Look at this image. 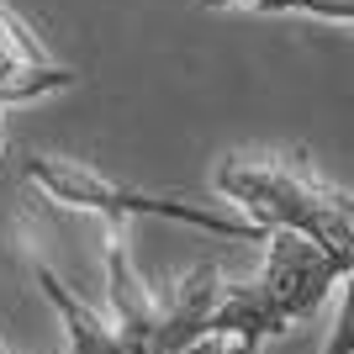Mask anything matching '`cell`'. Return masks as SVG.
I'll list each match as a JSON object with an SVG mask.
<instances>
[{
    "instance_id": "obj_1",
    "label": "cell",
    "mask_w": 354,
    "mask_h": 354,
    "mask_svg": "<svg viewBox=\"0 0 354 354\" xmlns=\"http://www.w3.org/2000/svg\"><path fill=\"white\" fill-rule=\"evenodd\" d=\"M27 265L69 328V354H207V312L222 296L217 265H196L180 286H169L164 296H148L133 270L122 222H106L111 317H101L85 296H74L43 259H27Z\"/></svg>"
},
{
    "instance_id": "obj_2",
    "label": "cell",
    "mask_w": 354,
    "mask_h": 354,
    "mask_svg": "<svg viewBox=\"0 0 354 354\" xmlns=\"http://www.w3.org/2000/svg\"><path fill=\"white\" fill-rule=\"evenodd\" d=\"M212 191L249 212L265 233H296L323 254L354 265V196L317 169L307 153H238L222 159Z\"/></svg>"
},
{
    "instance_id": "obj_3",
    "label": "cell",
    "mask_w": 354,
    "mask_h": 354,
    "mask_svg": "<svg viewBox=\"0 0 354 354\" xmlns=\"http://www.w3.org/2000/svg\"><path fill=\"white\" fill-rule=\"evenodd\" d=\"M344 259L323 254L317 243L296 233H270V259L265 270L243 286H222L217 307L207 312V339H233L243 349H259L265 339L286 333L301 323L307 312H317L328 296L349 281Z\"/></svg>"
},
{
    "instance_id": "obj_4",
    "label": "cell",
    "mask_w": 354,
    "mask_h": 354,
    "mask_svg": "<svg viewBox=\"0 0 354 354\" xmlns=\"http://www.w3.org/2000/svg\"><path fill=\"white\" fill-rule=\"evenodd\" d=\"M21 180L37 185L48 201L74 212H101L106 222H127V217H169V222H191L201 233H217V238H238V243H259L270 238L265 227H254L249 217H233V212H217L207 201H191L180 191H133V185H117L106 180L101 169L90 164H74L59 159V153H21Z\"/></svg>"
},
{
    "instance_id": "obj_5",
    "label": "cell",
    "mask_w": 354,
    "mask_h": 354,
    "mask_svg": "<svg viewBox=\"0 0 354 354\" xmlns=\"http://www.w3.org/2000/svg\"><path fill=\"white\" fill-rule=\"evenodd\" d=\"M69 85H80V74L48 59V48L27 32V21L0 0V111H16Z\"/></svg>"
},
{
    "instance_id": "obj_6",
    "label": "cell",
    "mask_w": 354,
    "mask_h": 354,
    "mask_svg": "<svg viewBox=\"0 0 354 354\" xmlns=\"http://www.w3.org/2000/svg\"><path fill=\"white\" fill-rule=\"evenodd\" d=\"M328 354H349V296H344V286H339V317H333V344H328Z\"/></svg>"
},
{
    "instance_id": "obj_7",
    "label": "cell",
    "mask_w": 354,
    "mask_h": 354,
    "mask_svg": "<svg viewBox=\"0 0 354 354\" xmlns=\"http://www.w3.org/2000/svg\"><path fill=\"white\" fill-rule=\"evenodd\" d=\"M201 6H207V11H222V6H254V11H259L265 0H201Z\"/></svg>"
}]
</instances>
